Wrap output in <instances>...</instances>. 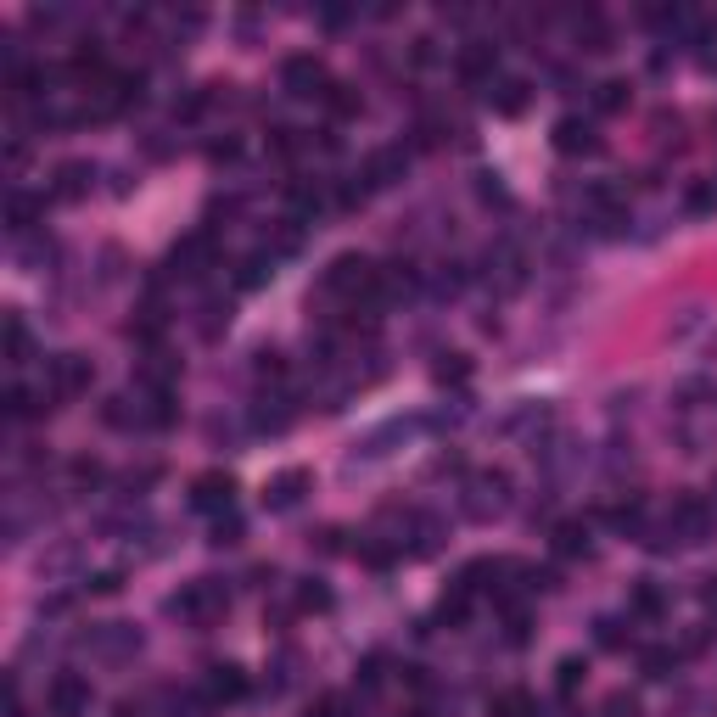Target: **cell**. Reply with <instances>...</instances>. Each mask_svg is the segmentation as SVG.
I'll use <instances>...</instances> for the list:
<instances>
[{"mask_svg": "<svg viewBox=\"0 0 717 717\" xmlns=\"http://www.w3.org/2000/svg\"><path fill=\"white\" fill-rule=\"evenodd\" d=\"M376 275H381V269L376 264H370V258L365 253H342V258H331V264H325V292H331V297H348V309H353V303H376Z\"/></svg>", "mask_w": 717, "mask_h": 717, "instance_id": "obj_1", "label": "cell"}, {"mask_svg": "<svg viewBox=\"0 0 717 717\" xmlns=\"http://www.w3.org/2000/svg\"><path fill=\"white\" fill-rule=\"evenodd\" d=\"M90 393V359H79V353H57L51 359V370H45V398H79Z\"/></svg>", "mask_w": 717, "mask_h": 717, "instance_id": "obj_2", "label": "cell"}, {"mask_svg": "<svg viewBox=\"0 0 717 717\" xmlns=\"http://www.w3.org/2000/svg\"><path fill=\"white\" fill-rule=\"evenodd\" d=\"M169 611H174V617H185V622H208V617H219V611H225V589H219L213 577H197L191 589H180V594L169 600Z\"/></svg>", "mask_w": 717, "mask_h": 717, "instance_id": "obj_3", "label": "cell"}, {"mask_svg": "<svg viewBox=\"0 0 717 717\" xmlns=\"http://www.w3.org/2000/svg\"><path fill=\"white\" fill-rule=\"evenodd\" d=\"M213 253H219V236H213V225L191 230V236H185L180 247L169 253V275H185V281H191V275H202V269L213 264Z\"/></svg>", "mask_w": 717, "mask_h": 717, "instance_id": "obj_4", "label": "cell"}, {"mask_svg": "<svg viewBox=\"0 0 717 717\" xmlns=\"http://www.w3.org/2000/svg\"><path fill=\"white\" fill-rule=\"evenodd\" d=\"M706 527H712V510H706V499H695V493H684V499L667 510V538H673V544H701Z\"/></svg>", "mask_w": 717, "mask_h": 717, "instance_id": "obj_5", "label": "cell"}, {"mask_svg": "<svg viewBox=\"0 0 717 717\" xmlns=\"http://www.w3.org/2000/svg\"><path fill=\"white\" fill-rule=\"evenodd\" d=\"M281 85H286V96H320L325 101V90H331V79H325V62L320 57H286L281 62Z\"/></svg>", "mask_w": 717, "mask_h": 717, "instance_id": "obj_6", "label": "cell"}, {"mask_svg": "<svg viewBox=\"0 0 717 717\" xmlns=\"http://www.w3.org/2000/svg\"><path fill=\"white\" fill-rule=\"evenodd\" d=\"M45 701H51V717H79V712H90V678L57 673V678H51V689H45Z\"/></svg>", "mask_w": 717, "mask_h": 717, "instance_id": "obj_7", "label": "cell"}, {"mask_svg": "<svg viewBox=\"0 0 717 717\" xmlns=\"http://www.w3.org/2000/svg\"><path fill=\"white\" fill-rule=\"evenodd\" d=\"M404 169H409L404 146H381V152H370L365 169H359V185H365V191H387L393 180H404Z\"/></svg>", "mask_w": 717, "mask_h": 717, "instance_id": "obj_8", "label": "cell"}, {"mask_svg": "<svg viewBox=\"0 0 717 717\" xmlns=\"http://www.w3.org/2000/svg\"><path fill=\"white\" fill-rule=\"evenodd\" d=\"M549 141H555V152H561V157H583V152H594V146H600V135H594V124H589V118L566 113V118H555V129H549Z\"/></svg>", "mask_w": 717, "mask_h": 717, "instance_id": "obj_9", "label": "cell"}, {"mask_svg": "<svg viewBox=\"0 0 717 717\" xmlns=\"http://www.w3.org/2000/svg\"><path fill=\"white\" fill-rule=\"evenodd\" d=\"M454 68H460L465 85H482V79L493 85V68H499V45H493V40H465V45H460V62H454Z\"/></svg>", "mask_w": 717, "mask_h": 717, "instance_id": "obj_10", "label": "cell"}, {"mask_svg": "<svg viewBox=\"0 0 717 717\" xmlns=\"http://www.w3.org/2000/svg\"><path fill=\"white\" fill-rule=\"evenodd\" d=\"M230 493H236L230 471H208V477L191 482V505L208 510V516H230Z\"/></svg>", "mask_w": 717, "mask_h": 717, "instance_id": "obj_11", "label": "cell"}, {"mask_svg": "<svg viewBox=\"0 0 717 717\" xmlns=\"http://www.w3.org/2000/svg\"><path fill=\"white\" fill-rule=\"evenodd\" d=\"M303 488H309V471H303V465H286L281 477L264 482V505L269 510H292L297 499H303Z\"/></svg>", "mask_w": 717, "mask_h": 717, "instance_id": "obj_12", "label": "cell"}, {"mask_svg": "<svg viewBox=\"0 0 717 717\" xmlns=\"http://www.w3.org/2000/svg\"><path fill=\"white\" fill-rule=\"evenodd\" d=\"M241 695H247V673H241V667H208V678H202V701L225 706V701H241Z\"/></svg>", "mask_w": 717, "mask_h": 717, "instance_id": "obj_13", "label": "cell"}, {"mask_svg": "<svg viewBox=\"0 0 717 717\" xmlns=\"http://www.w3.org/2000/svg\"><path fill=\"white\" fill-rule=\"evenodd\" d=\"M488 101H493V113L516 118V113H527V101H533V85H527V79H499V85L488 90Z\"/></svg>", "mask_w": 717, "mask_h": 717, "instance_id": "obj_14", "label": "cell"}, {"mask_svg": "<svg viewBox=\"0 0 717 717\" xmlns=\"http://www.w3.org/2000/svg\"><path fill=\"white\" fill-rule=\"evenodd\" d=\"M90 180H96V169L90 163H62L57 169V185H51V197L57 202H79L90 191Z\"/></svg>", "mask_w": 717, "mask_h": 717, "instance_id": "obj_15", "label": "cell"}, {"mask_svg": "<svg viewBox=\"0 0 717 717\" xmlns=\"http://www.w3.org/2000/svg\"><path fill=\"white\" fill-rule=\"evenodd\" d=\"M40 219H45V197H23V191L6 197V225L12 230H34Z\"/></svg>", "mask_w": 717, "mask_h": 717, "instance_id": "obj_16", "label": "cell"}, {"mask_svg": "<svg viewBox=\"0 0 717 717\" xmlns=\"http://www.w3.org/2000/svg\"><path fill=\"white\" fill-rule=\"evenodd\" d=\"M488 712L493 717H538V701L527 695V689H499L488 701Z\"/></svg>", "mask_w": 717, "mask_h": 717, "instance_id": "obj_17", "label": "cell"}, {"mask_svg": "<svg viewBox=\"0 0 717 717\" xmlns=\"http://www.w3.org/2000/svg\"><path fill=\"white\" fill-rule=\"evenodd\" d=\"M555 555H561V561L589 555V527H583V521H561V527H555Z\"/></svg>", "mask_w": 717, "mask_h": 717, "instance_id": "obj_18", "label": "cell"}, {"mask_svg": "<svg viewBox=\"0 0 717 717\" xmlns=\"http://www.w3.org/2000/svg\"><path fill=\"white\" fill-rule=\"evenodd\" d=\"M628 101H633V90L622 79H600L594 85V113H628Z\"/></svg>", "mask_w": 717, "mask_h": 717, "instance_id": "obj_19", "label": "cell"}, {"mask_svg": "<svg viewBox=\"0 0 717 717\" xmlns=\"http://www.w3.org/2000/svg\"><path fill=\"white\" fill-rule=\"evenodd\" d=\"M505 488H510L505 471H488V477H477V499H471V510H477V516H482V510H499V505H505Z\"/></svg>", "mask_w": 717, "mask_h": 717, "instance_id": "obj_20", "label": "cell"}, {"mask_svg": "<svg viewBox=\"0 0 717 717\" xmlns=\"http://www.w3.org/2000/svg\"><path fill=\"white\" fill-rule=\"evenodd\" d=\"M269 275H275V253H253L247 264H241V275H236V286L241 292H253V286H264Z\"/></svg>", "mask_w": 717, "mask_h": 717, "instance_id": "obj_21", "label": "cell"}, {"mask_svg": "<svg viewBox=\"0 0 717 717\" xmlns=\"http://www.w3.org/2000/svg\"><path fill=\"white\" fill-rule=\"evenodd\" d=\"M40 409H45V393H29V387H12V393H6V415H12V421H34Z\"/></svg>", "mask_w": 717, "mask_h": 717, "instance_id": "obj_22", "label": "cell"}, {"mask_svg": "<svg viewBox=\"0 0 717 717\" xmlns=\"http://www.w3.org/2000/svg\"><path fill=\"white\" fill-rule=\"evenodd\" d=\"M661 611H667V594L656 589V583H639L633 589V617H645V622H656Z\"/></svg>", "mask_w": 717, "mask_h": 717, "instance_id": "obj_23", "label": "cell"}, {"mask_svg": "<svg viewBox=\"0 0 717 717\" xmlns=\"http://www.w3.org/2000/svg\"><path fill=\"white\" fill-rule=\"evenodd\" d=\"M325 113H331V118H353V113H359V90H353V85H331V90H325Z\"/></svg>", "mask_w": 717, "mask_h": 717, "instance_id": "obj_24", "label": "cell"}, {"mask_svg": "<svg viewBox=\"0 0 717 717\" xmlns=\"http://www.w3.org/2000/svg\"><path fill=\"white\" fill-rule=\"evenodd\" d=\"M23 353H29V325L6 314V365H23Z\"/></svg>", "mask_w": 717, "mask_h": 717, "instance_id": "obj_25", "label": "cell"}, {"mask_svg": "<svg viewBox=\"0 0 717 717\" xmlns=\"http://www.w3.org/2000/svg\"><path fill=\"white\" fill-rule=\"evenodd\" d=\"M465 611H471V589H465V583H454V589L437 600V617H443V622H465Z\"/></svg>", "mask_w": 717, "mask_h": 717, "instance_id": "obj_26", "label": "cell"}, {"mask_svg": "<svg viewBox=\"0 0 717 717\" xmlns=\"http://www.w3.org/2000/svg\"><path fill=\"white\" fill-rule=\"evenodd\" d=\"M297 152H303V129H275V135H269V157L292 163Z\"/></svg>", "mask_w": 717, "mask_h": 717, "instance_id": "obj_27", "label": "cell"}, {"mask_svg": "<svg viewBox=\"0 0 717 717\" xmlns=\"http://www.w3.org/2000/svg\"><path fill=\"white\" fill-rule=\"evenodd\" d=\"M208 107H213V90H191L185 101H174V118H185V124H191V118H202Z\"/></svg>", "mask_w": 717, "mask_h": 717, "instance_id": "obj_28", "label": "cell"}, {"mask_svg": "<svg viewBox=\"0 0 717 717\" xmlns=\"http://www.w3.org/2000/svg\"><path fill=\"white\" fill-rule=\"evenodd\" d=\"M555 684H561V695H577V684H583V661L566 656L561 667H555Z\"/></svg>", "mask_w": 717, "mask_h": 717, "instance_id": "obj_29", "label": "cell"}, {"mask_svg": "<svg viewBox=\"0 0 717 717\" xmlns=\"http://www.w3.org/2000/svg\"><path fill=\"white\" fill-rule=\"evenodd\" d=\"M678 667V650H645V673L650 678H667Z\"/></svg>", "mask_w": 717, "mask_h": 717, "instance_id": "obj_30", "label": "cell"}, {"mask_svg": "<svg viewBox=\"0 0 717 717\" xmlns=\"http://www.w3.org/2000/svg\"><path fill=\"white\" fill-rule=\"evenodd\" d=\"M325 605H331V594H325L320 583H303V589H297V611H325Z\"/></svg>", "mask_w": 717, "mask_h": 717, "instance_id": "obj_31", "label": "cell"}, {"mask_svg": "<svg viewBox=\"0 0 717 717\" xmlns=\"http://www.w3.org/2000/svg\"><path fill=\"white\" fill-rule=\"evenodd\" d=\"M594 639H600L605 650H622V645H628V633H622V622H617V617H605V622H600V633H594Z\"/></svg>", "mask_w": 717, "mask_h": 717, "instance_id": "obj_32", "label": "cell"}, {"mask_svg": "<svg viewBox=\"0 0 717 717\" xmlns=\"http://www.w3.org/2000/svg\"><path fill=\"white\" fill-rule=\"evenodd\" d=\"M258 381H286V359L281 353H258Z\"/></svg>", "mask_w": 717, "mask_h": 717, "instance_id": "obj_33", "label": "cell"}, {"mask_svg": "<svg viewBox=\"0 0 717 717\" xmlns=\"http://www.w3.org/2000/svg\"><path fill=\"white\" fill-rule=\"evenodd\" d=\"M309 717H348V701H342V695H320V701L309 706Z\"/></svg>", "mask_w": 717, "mask_h": 717, "instance_id": "obj_34", "label": "cell"}, {"mask_svg": "<svg viewBox=\"0 0 717 717\" xmlns=\"http://www.w3.org/2000/svg\"><path fill=\"white\" fill-rule=\"evenodd\" d=\"M717 208V185H695L689 191V213H712Z\"/></svg>", "mask_w": 717, "mask_h": 717, "instance_id": "obj_35", "label": "cell"}, {"mask_svg": "<svg viewBox=\"0 0 717 717\" xmlns=\"http://www.w3.org/2000/svg\"><path fill=\"white\" fill-rule=\"evenodd\" d=\"M443 381H465V353H449V365H437Z\"/></svg>", "mask_w": 717, "mask_h": 717, "instance_id": "obj_36", "label": "cell"}, {"mask_svg": "<svg viewBox=\"0 0 717 717\" xmlns=\"http://www.w3.org/2000/svg\"><path fill=\"white\" fill-rule=\"evenodd\" d=\"M510 645H527V617L521 611H510Z\"/></svg>", "mask_w": 717, "mask_h": 717, "instance_id": "obj_37", "label": "cell"}, {"mask_svg": "<svg viewBox=\"0 0 717 717\" xmlns=\"http://www.w3.org/2000/svg\"><path fill=\"white\" fill-rule=\"evenodd\" d=\"M633 712H639V706H633V701H628V695H617V701L605 706V717H633Z\"/></svg>", "mask_w": 717, "mask_h": 717, "instance_id": "obj_38", "label": "cell"}, {"mask_svg": "<svg viewBox=\"0 0 717 717\" xmlns=\"http://www.w3.org/2000/svg\"><path fill=\"white\" fill-rule=\"evenodd\" d=\"M73 477H79V482H96L101 465H96V460H79V465H73Z\"/></svg>", "mask_w": 717, "mask_h": 717, "instance_id": "obj_39", "label": "cell"}, {"mask_svg": "<svg viewBox=\"0 0 717 717\" xmlns=\"http://www.w3.org/2000/svg\"><path fill=\"white\" fill-rule=\"evenodd\" d=\"M409 717H426V712H409Z\"/></svg>", "mask_w": 717, "mask_h": 717, "instance_id": "obj_40", "label": "cell"}]
</instances>
